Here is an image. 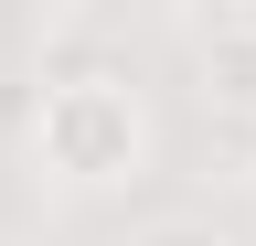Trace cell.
<instances>
[{"instance_id": "obj_3", "label": "cell", "mask_w": 256, "mask_h": 246, "mask_svg": "<svg viewBox=\"0 0 256 246\" xmlns=\"http://www.w3.org/2000/svg\"><path fill=\"white\" fill-rule=\"evenodd\" d=\"M246 203H256V161H246Z\"/></svg>"}, {"instance_id": "obj_1", "label": "cell", "mask_w": 256, "mask_h": 246, "mask_svg": "<svg viewBox=\"0 0 256 246\" xmlns=\"http://www.w3.org/2000/svg\"><path fill=\"white\" fill-rule=\"evenodd\" d=\"M160 161V118L118 65H54L22 107V171L64 203H107L128 182H150Z\"/></svg>"}, {"instance_id": "obj_2", "label": "cell", "mask_w": 256, "mask_h": 246, "mask_svg": "<svg viewBox=\"0 0 256 246\" xmlns=\"http://www.w3.org/2000/svg\"><path fill=\"white\" fill-rule=\"evenodd\" d=\"M128 246H235V235H224L214 214H150V225L128 235Z\"/></svg>"}]
</instances>
